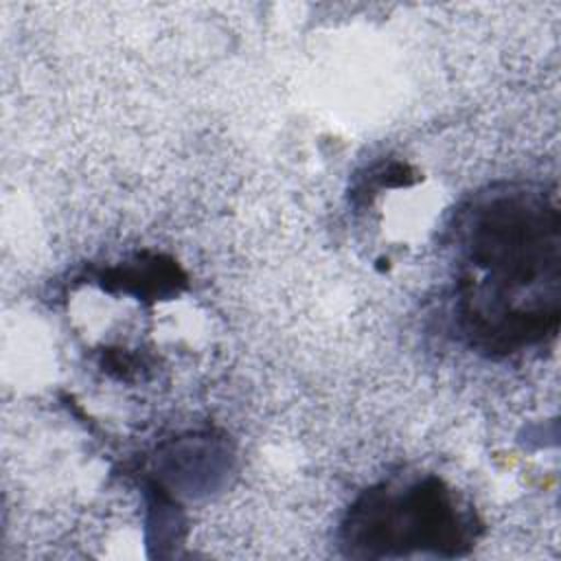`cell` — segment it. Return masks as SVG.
<instances>
[{"label": "cell", "instance_id": "6da1fadb", "mask_svg": "<svg viewBox=\"0 0 561 561\" xmlns=\"http://www.w3.org/2000/svg\"><path fill=\"white\" fill-rule=\"evenodd\" d=\"M458 320L469 344L511 355L546 340L561 313V221L533 186L480 193L456 217Z\"/></svg>", "mask_w": 561, "mask_h": 561}, {"label": "cell", "instance_id": "7a4b0ae2", "mask_svg": "<svg viewBox=\"0 0 561 561\" xmlns=\"http://www.w3.org/2000/svg\"><path fill=\"white\" fill-rule=\"evenodd\" d=\"M478 535L473 511L436 476L379 482L351 504L342 522V546L359 559H397L412 552L460 557Z\"/></svg>", "mask_w": 561, "mask_h": 561}, {"label": "cell", "instance_id": "3957f363", "mask_svg": "<svg viewBox=\"0 0 561 561\" xmlns=\"http://www.w3.org/2000/svg\"><path fill=\"white\" fill-rule=\"evenodd\" d=\"M101 287L107 291L134 294L142 300H158L184 289L186 274L173 259L142 252L131 261L105 270L101 274Z\"/></svg>", "mask_w": 561, "mask_h": 561}]
</instances>
